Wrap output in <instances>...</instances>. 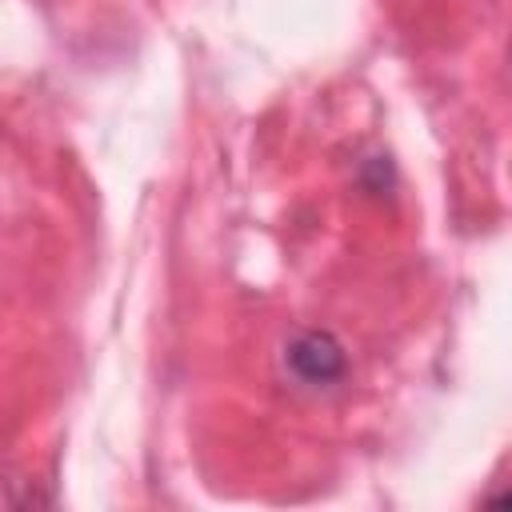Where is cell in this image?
I'll return each instance as SVG.
<instances>
[{
	"instance_id": "cell-2",
	"label": "cell",
	"mask_w": 512,
	"mask_h": 512,
	"mask_svg": "<svg viewBox=\"0 0 512 512\" xmlns=\"http://www.w3.org/2000/svg\"><path fill=\"white\" fill-rule=\"evenodd\" d=\"M488 504H496V508H508V504H512V492H496Z\"/></svg>"
},
{
	"instance_id": "cell-1",
	"label": "cell",
	"mask_w": 512,
	"mask_h": 512,
	"mask_svg": "<svg viewBox=\"0 0 512 512\" xmlns=\"http://www.w3.org/2000/svg\"><path fill=\"white\" fill-rule=\"evenodd\" d=\"M284 368H288L300 384H308V388H328V384L344 380V372H348V352H344V344H340L332 332H324V328H304V332H296V336L284 344Z\"/></svg>"
}]
</instances>
